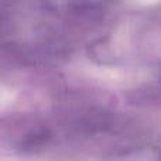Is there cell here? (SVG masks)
<instances>
[{
  "label": "cell",
  "mask_w": 161,
  "mask_h": 161,
  "mask_svg": "<svg viewBox=\"0 0 161 161\" xmlns=\"http://www.w3.org/2000/svg\"><path fill=\"white\" fill-rule=\"evenodd\" d=\"M48 4L55 8H65L69 11L92 10L95 6L103 3L105 0H47Z\"/></svg>",
  "instance_id": "obj_1"
}]
</instances>
